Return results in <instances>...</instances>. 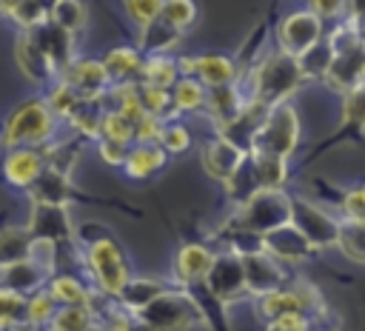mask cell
Returning a JSON list of instances; mask_svg holds the SVG:
<instances>
[{"label": "cell", "instance_id": "cell-1", "mask_svg": "<svg viewBox=\"0 0 365 331\" xmlns=\"http://www.w3.org/2000/svg\"><path fill=\"white\" fill-rule=\"evenodd\" d=\"M54 134V117L46 108L43 97H29L23 100L3 123L0 131V148L14 151V148H43Z\"/></svg>", "mask_w": 365, "mask_h": 331}, {"label": "cell", "instance_id": "cell-2", "mask_svg": "<svg viewBox=\"0 0 365 331\" xmlns=\"http://www.w3.org/2000/svg\"><path fill=\"white\" fill-rule=\"evenodd\" d=\"M302 83V71L297 66V57L285 54V51H277V54H268L257 74H254V91H257V103H262L265 108L271 106H279L297 86Z\"/></svg>", "mask_w": 365, "mask_h": 331}, {"label": "cell", "instance_id": "cell-3", "mask_svg": "<svg viewBox=\"0 0 365 331\" xmlns=\"http://www.w3.org/2000/svg\"><path fill=\"white\" fill-rule=\"evenodd\" d=\"M297 137H299V117H297V111L288 103H279V106H271L268 108L262 126L254 134L251 151L254 154H271V157H282L285 160L294 151Z\"/></svg>", "mask_w": 365, "mask_h": 331}, {"label": "cell", "instance_id": "cell-4", "mask_svg": "<svg viewBox=\"0 0 365 331\" xmlns=\"http://www.w3.org/2000/svg\"><path fill=\"white\" fill-rule=\"evenodd\" d=\"M131 320H137L145 331H188L200 320V308L185 294L163 291L154 302H148Z\"/></svg>", "mask_w": 365, "mask_h": 331}, {"label": "cell", "instance_id": "cell-5", "mask_svg": "<svg viewBox=\"0 0 365 331\" xmlns=\"http://www.w3.org/2000/svg\"><path fill=\"white\" fill-rule=\"evenodd\" d=\"M86 263H88V271L97 282V288L106 294V297H117L123 291V285L128 282V265H125V257L120 251V245L108 237H100V240H91L88 248H86Z\"/></svg>", "mask_w": 365, "mask_h": 331}, {"label": "cell", "instance_id": "cell-6", "mask_svg": "<svg viewBox=\"0 0 365 331\" xmlns=\"http://www.w3.org/2000/svg\"><path fill=\"white\" fill-rule=\"evenodd\" d=\"M285 223H291V200H285L279 188L259 191L245 203V217H242L245 231L268 234Z\"/></svg>", "mask_w": 365, "mask_h": 331}, {"label": "cell", "instance_id": "cell-7", "mask_svg": "<svg viewBox=\"0 0 365 331\" xmlns=\"http://www.w3.org/2000/svg\"><path fill=\"white\" fill-rule=\"evenodd\" d=\"M319 305H322L319 294L305 282L294 285L291 291H279L277 288V291L259 297V314L268 317L271 322L282 320V317H305L308 311H317Z\"/></svg>", "mask_w": 365, "mask_h": 331}, {"label": "cell", "instance_id": "cell-8", "mask_svg": "<svg viewBox=\"0 0 365 331\" xmlns=\"http://www.w3.org/2000/svg\"><path fill=\"white\" fill-rule=\"evenodd\" d=\"M26 234L29 240H43L51 245H63L74 240V228L63 205H31Z\"/></svg>", "mask_w": 365, "mask_h": 331}, {"label": "cell", "instance_id": "cell-9", "mask_svg": "<svg viewBox=\"0 0 365 331\" xmlns=\"http://www.w3.org/2000/svg\"><path fill=\"white\" fill-rule=\"evenodd\" d=\"M291 225L311 243V248L336 243V231H339V223H334L325 211H319L305 200H291Z\"/></svg>", "mask_w": 365, "mask_h": 331}, {"label": "cell", "instance_id": "cell-10", "mask_svg": "<svg viewBox=\"0 0 365 331\" xmlns=\"http://www.w3.org/2000/svg\"><path fill=\"white\" fill-rule=\"evenodd\" d=\"M26 34L40 49V54L51 63V68L57 71V77L71 66V60H74V37L68 31H63L51 20H46V23H40L37 29H31Z\"/></svg>", "mask_w": 365, "mask_h": 331}, {"label": "cell", "instance_id": "cell-11", "mask_svg": "<svg viewBox=\"0 0 365 331\" xmlns=\"http://www.w3.org/2000/svg\"><path fill=\"white\" fill-rule=\"evenodd\" d=\"M57 80L66 83L80 100H100L111 88L100 60H71V66Z\"/></svg>", "mask_w": 365, "mask_h": 331}, {"label": "cell", "instance_id": "cell-12", "mask_svg": "<svg viewBox=\"0 0 365 331\" xmlns=\"http://www.w3.org/2000/svg\"><path fill=\"white\" fill-rule=\"evenodd\" d=\"M322 37V20L311 11H294L282 20L279 26V40H282V49L285 54L291 57H299L305 54L317 40Z\"/></svg>", "mask_w": 365, "mask_h": 331}, {"label": "cell", "instance_id": "cell-13", "mask_svg": "<svg viewBox=\"0 0 365 331\" xmlns=\"http://www.w3.org/2000/svg\"><path fill=\"white\" fill-rule=\"evenodd\" d=\"M48 277L51 274L46 268H40L37 263H31V260H17V263H9V265H0V288H6L11 294H20V297H31V294L43 291Z\"/></svg>", "mask_w": 365, "mask_h": 331}, {"label": "cell", "instance_id": "cell-14", "mask_svg": "<svg viewBox=\"0 0 365 331\" xmlns=\"http://www.w3.org/2000/svg\"><path fill=\"white\" fill-rule=\"evenodd\" d=\"M14 60H17V68L23 71L26 80L37 83V86H54L57 83V71L51 68V63L40 54V49L29 40L26 31L17 34L14 40Z\"/></svg>", "mask_w": 365, "mask_h": 331}, {"label": "cell", "instance_id": "cell-15", "mask_svg": "<svg viewBox=\"0 0 365 331\" xmlns=\"http://www.w3.org/2000/svg\"><path fill=\"white\" fill-rule=\"evenodd\" d=\"M3 180L14 188H29L37 174L43 171V157H40V148H14V151H6L3 157Z\"/></svg>", "mask_w": 365, "mask_h": 331}, {"label": "cell", "instance_id": "cell-16", "mask_svg": "<svg viewBox=\"0 0 365 331\" xmlns=\"http://www.w3.org/2000/svg\"><path fill=\"white\" fill-rule=\"evenodd\" d=\"M31 197V205H68L71 203V180L68 174H60L54 168H43L37 180L26 188Z\"/></svg>", "mask_w": 365, "mask_h": 331}, {"label": "cell", "instance_id": "cell-17", "mask_svg": "<svg viewBox=\"0 0 365 331\" xmlns=\"http://www.w3.org/2000/svg\"><path fill=\"white\" fill-rule=\"evenodd\" d=\"M240 263H242L245 288L257 291L259 297L277 291V285H279V268H277V263L271 257H265L262 251H254V254H245Z\"/></svg>", "mask_w": 365, "mask_h": 331}, {"label": "cell", "instance_id": "cell-18", "mask_svg": "<svg viewBox=\"0 0 365 331\" xmlns=\"http://www.w3.org/2000/svg\"><path fill=\"white\" fill-rule=\"evenodd\" d=\"M262 251H268L271 260L274 257H279V260H297V257H305L311 251V243L291 223H285V225L262 234Z\"/></svg>", "mask_w": 365, "mask_h": 331}, {"label": "cell", "instance_id": "cell-19", "mask_svg": "<svg viewBox=\"0 0 365 331\" xmlns=\"http://www.w3.org/2000/svg\"><path fill=\"white\" fill-rule=\"evenodd\" d=\"M242 157H245V151H240L234 143H228L222 137L214 140V143H208V146H202V166L217 180H228L240 168Z\"/></svg>", "mask_w": 365, "mask_h": 331}, {"label": "cell", "instance_id": "cell-20", "mask_svg": "<svg viewBox=\"0 0 365 331\" xmlns=\"http://www.w3.org/2000/svg\"><path fill=\"white\" fill-rule=\"evenodd\" d=\"M208 285L217 297L222 300H231L237 297L242 288H245V280H242V263L237 257H220L211 263V271H208Z\"/></svg>", "mask_w": 365, "mask_h": 331}, {"label": "cell", "instance_id": "cell-21", "mask_svg": "<svg viewBox=\"0 0 365 331\" xmlns=\"http://www.w3.org/2000/svg\"><path fill=\"white\" fill-rule=\"evenodd\" d=\"M103 71L108 77V86H128L134 77H140V66H143V57L134 51V49H111L103 60Z\"/></svg>", "mask_w": 365, "mask_h": 331}, {"label": "cell", "instance_id": "cell-22", "mask_svg": "<svg viewBox=\"0 0 365 331\" xmlns=\"http://www.w3.org/2000/svg\"><path fill=\"white\" fill-rule=\"evenodd\" d=\"M211 251L202 248V245H182L177 251V260H174V268H177V277L182 282H197V280H205L208 271H211Z\"/></svg>", "mask_w": 365, "mask_h": 331}, {"label": "cell", "instance_id": "cell-23", "mask_svg": "<svg viewBox=\"0 0 365 331\" xmlns=\"http://www.w3.org/2000/svg\"><path fill=\"white\" fill-rule=\"evenodd\" d=\"M165 163V151L154 143H137L134 148H128L125 154V174L134 177V180H143L148 174H154L160 166Z\"/></svg>", "mask_w": 365, "mask_h": 331}, {"label": "cell", "instance_id": "cell-24", "mask_svg": "<svg viewBox=\"0 0 365 331\" xmlns=\"http://www.w3.org/2000/svg\"><path fill=\"white\" fill-rule=\"evenodd\" d=\"M191 74H197L208 88H222V86H231V80H234V63L222 54L194 57Z\"/></svg>", "mask_w": 365, "mask_h": 331}, {"label": "cell", "instance_id": "cell-25", "mask_svg": "<svg viewBox=\"0 0 365 331\" xmlns=\"http://www.w3.org/2000/svg\"><path fill=\"white\" fill-rule=\"evenodd\" d=\"M54 302L57 308H68V305H88V288L77 280V277H68V274H57V277H48L46 288H43Z\"/></svg>", "mask_w": 365, "mask_h": 331}, {"label": "cell", "instance_id": "cell-26", "mask_svg": "<svg viewBox=\"0 0 365 331\" xmlns=\"http://www.w3.org/2000/svg\"><path fill=\"white\" fill-rule=\"evenodd\" d=\"M140 86H151V88H163L168 91L177 83V63L165 54H154L148 60H143L140 66Z\"/></svg>", "mask_w": 365, "mask_h": 331}, {"label": "cell", "instance_id": "cell-27", "mask_svg": "<svg viewBox=\"0 0 365 331\" xmlns=\"http://www.w3.org/2000/svg\"><path fill=\"white\" fill-rule=\"evenodd\" d=\"M48 20H51L57 29H63V31H68V34L74 37L77 31L86 29L88 9H86L83 3H77V0H57V3L48 6Z\"/></svg>", "mask_w": 365, "mask_h": 331}, {"label": "cell", "instance_id": "cell-28", "mask_svg": "<svg viewBox=\"0 0 365 331\" xmlns=\"http://www.w3.org/2000/svg\"><path fill=\"white\" fill-rule=\"evenodd\" d=\"M160 294H163V285H160L157 280H128L117 297H120L123 308L131 311V317H134V314L143 311L148 302H154Z\"/></svg>", "mask_w": 365, "mask_h": 331}, {"label": "cell", "instance_id": "cell-29", "mask_svg": "<svg viewBox=\"0 0 365 331\" xmlns=\"http://www.w3.org/2000/svg\"><path fill=\"white\" fill-rule=\"evenodd\" d=\"M331 60H334V46H331V37H319L305 54H299L297 57V66H299V71H302V77H325V71H328V66H331Z\"/></svg>", "mask_w": 365, "mask_h": 331}, {"label": "cell", "instance_id": "cell-30", "mask_svg": "<svg viewBox=\"0 0 365 331\" xmlns=\"http://www.w3.org/2000/svg\"><path fill=\"white\" fill-rule=\"evenodd\" d=\"M208 108H211V114H214V120L220 126H228V123H234L240 117V111L245 106L240 103V94H237L234 86H222V88H211Z\"/></svg>", "mask_w": 365, "mask_h": 331}, {"label": "cell", "instance_id": "cell-31", "mask_svg": "<svg viewBox=\"0 0 365 331\" xmlns=\"http://www.w3.org/2000/svg\"><path fill=\"white\" fill-rule=\"evenodd\" d=\"M177 37H180V31L171 26V23H165L163 17H157V20H151L148 26H143V34H140V46L145 49V51H165L168 46H174L177 43Z\"/></svg>", "mask_w": 365, "mask_h": 331}, {"label": "cell", "instance_id": "cell-32", "mask_svg": "<svg viewBox=\"0 0 365 331\" xmlns=\"http://www.w3.org/2000/svg\"><path fill=\"white\" fill-rule=\"evenodd\" d=\"M6 17H11L20 26V31H31L40 23L48 20V6L46 3H34V0H14V3H9V14Z\"/></svg>", "mask_w": 365, "mask_h": 331}, {"label": "cell", "instance_id": "cell-33", "mask_svg": "<svg viewBox=\"0 0 365 331\" xmlns=\"http://www.w3.org/2000/svg\"><path fill=\"white\" fill-rule=\"evenodd\" d=\"M43 103H46V108L51 111V117L54 120H68L71 114H74V108L80 106V97L66 86V83H54V86H48V91H46V97H43Z\"/></svg>", "mask_w": 365, "mask_h": 331}, {"label": "cell", "instance_id": "cell-34", "mask_svg": "<svg viewBox=\"0 0 365 331\" xmlns=\"http://www.w3.org/2000/svg\"><path fill=\"white\" fill-rule=\"evenodd\" d=\"M94 325V314L88 305H68L57 308L54 320L48 322V331H88Z\"/></svg>", "mask_w": 365, "mask_h": 331}, {"label": "cell", "instance_id": "cell-35", "mask_svg": "<svg viewBox=\"0 0 365 331\" xmlns=\"http://www.w3.org/2000/svg\"><path fill=\"white\" fill-rule=\"evenodd\" d=\"M29 234L26 228H3L0 231V265H9V263H17V260H29Z\"/></svg>", "mask_w": 365, "mask_h": 331}, {"label": "cell", "instance_id": "cell-36", "mask_svg": "<svg viewBox=\"0 0 365 331\" xmlns=\"http://www.w3.org/2000/svg\"><path fill=\"white\" fill-rule=\"evenodd\" d=\"M336 245L356 263H365V225L356 220H345L339 223L336 231Z\"/></svg>", "mask_w": 365, "mask_h": 331}, {"label": "cell", "instance_id": "cell-37", "mask_svg": "<svg viewBox=\"0 0 365 331\" xmlns=\"http://www.w3.org/2000/svg\"><path fill=\"white\" fill-rule=\"evenodd\" d=\"M103 100V97H100ZM100 100H80V106L74 108V114L68 117V123L77 128V131H83V134H88V137H97L100 134V120H103V114H106V108L100 106Z\"/></svg>", "mask_w": 365, "mask_h": 331}, {"label": "cell", "instance_id": "cell-38", "mask_svg": "<svg viewBox=\"0 0 365 331\" xmlns=\"http://www.w3.org/2000/svg\"><path fill=\"white\" fill-rule=\"evenodd\" d=\"M205 100V88L194 80V77H182L174 83V94H171V106L177 111H191V108H200Z\"/></svg>", "mask_w": 365, "mask_h": 331}, {"label": "cell", "instance_id": "cell-39", "mask_svg": "<svg viewBox=\"0 0 365 331\" xmlns=\"http://www.w3.org/2000/svg\"><path fill=\"white\" fill-rule=\"evenodd\" d=\"M57 314V302L46 294V291H37L31 297H26V322L34 325V328H43L54 320Z\"/></svg>", "mask_w": 365, "mask_h": 331}, {"label": "cell", "instance_id": "cell-40", "mask_svg": "<svg viewBox=\"0 0 365 331\" xmlns=\"http://www.w3.org/2000/svg\"><path fill=\"white\" fill-rule=\"evenodd\" d=\"M342 123L345 128H365V83L345 91V103H342Z\"/></svg>", "mask_w": 365, "mask_h": 331}, {"label": "cell", "instance_id": "cell-41", "mask_svg": "<svg viewBox=\"0 0 365 331\" xmlns=\"http://www.w3.org/2000/svg\"><path fill=\"white\" fill-rule=\"evenodd\" d=\"M131 137H134V126L123 114H117L114 108L103 114V120H100V140H111V143L128 146Z\"/></svg>", "mask_w": 365, "mask_h": 331}, {"label": "cell", "instance_id": "cell-42", "mask_svg": "<svg viewBox=\"0 0 365 331\" xmlns=\"http://www.w3.org/2000/svg\"><path fill=\"white\" fill-rule=\"evenodd\" d=\"M26 322V297L0 288V331Z\"/></svg>", "mask_w": 365, "mask_h": 331}, {"label": "cell", "instance_id": "cell-43", "mask_svg": "<svg viewBox=\"0 0 365 331\" xmlns=\"http://www.w3.org/2000/svg\"><path fill=\"white\" fill-rule=\"evenodd\" d=\"M160 17H163L165 23H171L177 31H182L185 26L194 23L197 9H194V3H188V0H171V3H163Z\"/></svg>", "mask_w": 365, "mask_h": 331}, {"label": "cell", "instance_id": "cell-44", "mask_svg": "<svg viewBox=\"0 0 365 331\" xmlns=\"http://www.w3.org/2000/svg\"><path fill=\"white\" fill-rule=\"evenodd\" d=\"M137 97H140L143 111H145V114H151V117H157V120H160V117L168 111V106H171V94H168V91H163V88L137 86Z\"/></svg>", "mask_w": 365, "mask_h": 331}, {"label": "cell", "instance_id": "cell-45", "mask_svg": "<svg viewBox=\"0 0 365 331\" xmlns=\"http://www.w3.org/2000/svg\"><path fill=\"white\" fill-rule=\"evenodd\" d=\"M157 143H160V148H163V151L180 154V151H185V148H188L191 137H188L185 126H180V123H171V126L160 128V137H157Z\"/></svg>", "mask_w": 365, "mask_h": 331}, {"label": "cell", "instance_id": "cell-46", "mask_svg": "<svg viewBox=\"0 0 365 331\" xmlns=\"http://www.w3.org/2000/svg\"><path fill=\"white\" fill-rule=\"evenodd\" d=\"M160 9H163V3H157V0H131V3H125V11L131 14V20H137L140 26H148L151 20H157L160 17Z\"/></svg>", "mask_w": 365, "mask_h": 331}, {"label": "cell", "instance_id": "cell-47", "mask_svg": "<svg viewBox=\"0 0 365 331\" xmlns=\"http://www.w3.org/2000/svg\"><path fill=\"white\" fill-rule=\"evenodd\" d=\"M125 154H128V146L123 143H111V140H100V157L111 166H123L125 163Z\"/></svg>", "mask_w": 365, "mask_h": 331}, {"label": "cell", "instance_id": "cell-48", "mask_svg": "<svg viewBox=\"0 0 365 331\" xmlns=\"http://www.w3.org/2000/svg\"><path fill=\"white\" fill-rule=\"evenodd\" d=\"M345 211H348V220H362L365 217V185L354 188L345 197Z\"/></svg>", "mask_w": 365, "mask_h": 331}, {"label": "cell", "instance_id": "cell-49", "mask_svg": "<svg viewBox=\"0 0 365 331\" xmlns=\"http://www.w3.org/2000/svg\"><path fill=\"white\" fill-rule=\"evenodd\" d=\"M265 331H308V320L305 317H282V320L268 322Z\"/></svg>", "mask_w": 365, "mask_h": 331}, {"label": "cell", "instance_id": "cell-50", "mask_svg": "<svg viewBox=\"0 0 365 331\" xmlns=\"http://www.w3.org/2000/svg\"><path fill=\"white\" fill-rule=\"evenodd\" d=\"M342 11H345L342 3H314V6H311V14H317L319 20H322V17H339Z\"/></svg>", "mask_w": 365, "mask_h": 331}, {"label": "cell", "instance_id": "cell-51", "mask_svg": "<svg viewBox=\"0 0 365 331\" xmlns=\"http://www.w3.org/2000/svg\"><path fill=\"white\" fill-rule=\"evenodd\" d=\"M6 331H43V328H34V325H29V322H20V325H11V328H6Z\"/></svg>", "mask_w": 365, "mask_h": 331}, {"label": "cell", "instance_id": "cell-52", "mask_svg": "<svg viewBox=\"0 0 365 331\" xmlns=\"http://www.w3.org/2000/svg\"><path fill=\"white\" fill-rule=\"evenodd\" d=\"M9 14V3H0V17H6Z\"/></svg>", "mask_w": 365, "mask_h": 331}]
</instances>
